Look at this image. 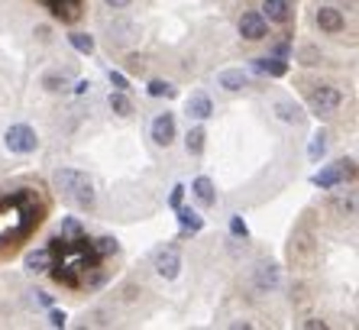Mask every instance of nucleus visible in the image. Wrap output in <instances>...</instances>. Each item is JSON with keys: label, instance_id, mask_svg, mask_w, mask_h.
I'll use <instances>...</instances> for the list:
<instances>
[{"label": "nucleus", "instance_id": "f257e3e1", "mask_svg": "<svg viewBox=\"0 0 359 330\" xmlns=\"http://www.w3.org/2000/svg\"><path fill=\"white\" fill-rule=\"evenodd\" d=\"M55 188L62 191V198L68 204H75L78 211H94L97 194H94V182L78 169H59L55 172Z\"/></svg>", "mask_w": 359, "mask_h": 330}, {"label": "nucleus", "instance_id": "f03ea898", "mask_svg": "<svg viewBox=\"0 0 359 330\" xmlns=\"http://www.w3.org/2000/svg\"><path fill=\"white\" fill-rule=\"evenodd\" d=\"M353 178H356V162L353 159H337L334 165H327V169L311 175V185L320 191H334L343 182H353Z\"/></svg>", "mask_w": 359, "mask_h": 330}, {"label": "nucleus", "instance_id": "7ed1b4c3", "mask_svg": "<svg viewBox=\"0 0 359 330\" xmlns=\"http://www.w3.org/2000/svg\"><path fill=\"white\" fill-rule=\"evenodd\" d=\"M308 100L318 117H334L343 104V91L337 84H311L308 88Z\"/></svg>", "mask_w": 359, "mask_h": 330}, {"label": "nucleus", "instance_id": "20e7f679", "mask_svg": "<svg viewBox=\"0 0 359 330\" xmlns=\"http://www.w3.org/2000/svg\"><path fill=\"white\" fill-rule=\"evenodd\" d=\"M4 143H7V149H10V152H17V156H29V152H36V149H39V136H36L33 126H26V124L7 126Z\"/></svg>", "mask_w": 359, "mask_h": 330}, {"label": "nucleus", "instance_id": "39448f33", "mask_svg": "<svg viewBox=\"0 0 359 330\" xmlns=\"http://www.w3.org/2000/svg\"><path fill=\"white\" fill-rule=\"evenodd\" d=\"M152 265H156V272H159L165 282L178 279V272H182V256H178V246H175V243L162 246L159 253L152 256Z\"/></svg>", "mask_w": 359, "mask_h": 330}, {"label": "nucleus", "instance_id": "423d86ee", "mask_svg": "<svg viewBox=\"0 0 359 330\" xmlns=\"http://www.w3.org/2000/svg\"><path fill=\"white\" fill-rule=\"evenodd\" d=\"M240 36L246 42H259L269 36V23L262 20V13H256V10H250V13H243L240 17Z\"/></svg>", "mask_w": 359, "mask_h": 330}, {"label": "nucleus", "instance_id": "0eeeda50", "mask_svg": "<svg viewBox=\"0 0 359 330\" xmlns=\"http://www.w3.org/2000/svg\"><path fill=\"white\" fill-rule=\"evenodd\" d=\"M152 143H156V146H172V143H175V114H159L156 117V120H152Z\"/></svg>", "mask_w": 359, "mask_h": 330}, {"label": "nucleus", "instance_id": "6e6552de", "mask_svg": "<svg viewBox=\"0 0 359 330\" xmlns=\"http://www.w3.org/2000/svg\"><path fill=\"white\" fill-rule=\"evenodd\" d=\"M46 7L52 10V17L62 20V23H78L81 20V0H49Z\"/></svg>", "mask_w": 359, "mask_h": 330}, {"label": "nucleus", "instance_id": "1a4fd4ad", "mask_svg": "<svg viewBox=\"0 0 359 330\" xmlns=\"http://www.w3.org/2000/svg\"><path fill=\"white\" fill-rule=\"evenodd\" d=\"M318 26H320V33H330V36H337V33H343L346 29V20H343V13L337 7H320L318 10Z\"/></svg>", "mask_w": 359, "mask_h": 330}, {"label": "nucleus", "instance_id": "9d476101", "mask_svg": "<svg viewBox=\"0 0 359 330\" xmlns=\"http://www.w3.org/2000/svg\"><path fill=\"white\" fill-rule=\"evenodd\" d=\"M262 20H269V23H288L292 20V0H262Z\"/></svg>", "mask_w": 359, "mask_h": 330}, {"label": "nucleus", "instance_id": "9b49d317", "mask_svg": "<svg viewBox=\"0 0 359 330\" xmlns=\"http://www.w3.org/2000/svg\"><path fill=\"white\" fill-rule=\"evenodd\" d=\"M175 214H178V223H182V237H194V233L204 230V217L194 211V207H184L178 204L175 207Z\"/></svg>", "mask_w": 359, "mask_h": 330}, {"label": "nucleus", "instance_id": "f8f14e48", "mask_svg": "<svg viewBox=\"0 0 359 330\" xmlns=\"http://www.w3.org/2000/svg\"><path fill=\"white\" fill-rule=\"evenodd\" d=\"M184 110H188V117H191V120H208V117H214V100H210L204 91H198V94H191V98H188Z\"/></svg>", "mask_w": 359, "mask_h": 330}, {"label": "nucleus", "instance_id": "ddd939ff", "mask_svg": "<svg viewBox=\"0 0 359 330\" xmlns=\"http://www.w3.org/2000/svg\"><path fill=\"white\" fill-rule=\"evenodd\" d=\"M52 263H55L52 249L42 246V249H36V253H29V256H26V272L42 275V272H49V269H52Z\"/></svg>", "mask_w": 359, "mask_h": 330}, {"label": "nucleus", "instance_id": "4468645a", "mask_svg": "<svg viewBox=\"0 0 359 330\" xmlns=\"http://www.w3.org/2000/svg\"><path fill=\"white\" fill-rule=\"evenodd\" d=\"M191 191H194V198H198L201 207H214V204H217V191H214V182H210L208 175L194 178V182H191Z\"/></svg>", "mask_w": 359, "mask_h": 330}, {"label": "nucleus", "instance_id": "2eb2a0df", "mask_svg": "<svg viewBox=\"0 0 359 330\" xmlns=\"http://www.w3.org/2000/svg\"><path fill=\"white\" fill-rule=\"evenodd\" d=\"M252 72L269 74V78H285L288 74V62L285 58H252Z\"/></svg>", "mask_w": 359, "mask_h": 330}, {"label": "nucleus", "instance_id": "dca6fc26", "mask_svg": "<svg viewBox=\"0 0 359 330\" xmlns=\"http://www.w3.org/2000/svg\"><path fill=\"white\" fill-rule=\"evenodd\" d=\"M217 84L224 88V91H243L246 88V72L243 68H226V72H220L217 74Z\"/></svg>", "mask_w": 359, "mask_h": 330}, {"label": "nucleus", "instance_id": "f3484780", "mask_svg": "<svg viewBox=\"0 0 359 330\" xmlns=\"http://www.w3.org/2000/svg\"><path fill=\"white\" fill-rule=\"evenodd\" d=\"M327 146H330V136H327V130H318L314 136H311V143H308V159L314 165L320 162V159L327 156Z\"/></svg>", "mask_w": 359, "mask_h": 330}, {"label": "nucleus", "instance_id": "a211bd4d", "mask_svg": "<svg viewBox=\"0 0 359 330\" xmlns=\"http://www.w3.org/2000/svg\"><path fill=\"white\" fill-rule=\"evenodd\" d=\"M256 289L259 291H276L278 289V269L276 265H259V269H256Z\"/></svg>", "mask_w": 359, "mask_h": 330}, {"label": "nucleus", "instance_id": "6ab92c4d", "mask_svg": "<svg viewBox=\"0 0 359 330\" xmlns=\"http://www.w3.org/2000/svg\"><path fill=\"white\" fill-rule=\"evenodd\" d=\"M107 107L114 110L117 117H133V100L126 98V91H110Z\"/></svg>", "mask_w": 359, "mask_h": 330}, {"label": "nucleus", "instance_id": "aec40b11", "mask_svg": "<svg viewBox=\"0 0 359 330\" xmlns=\"http://www.w3.org/2000/svg\"><path fill=\"white\" fill-rule=\"evenodd\" d=\"M204 143H208L204 126H191V130H188V136H184V149H188L191 156H201V152H204Z\"/></svg>", "mask_w": 359, "mask_h": 330}, {"label": "nucleus", "instance_id": "412c9836", "mask_svg": "<svg viewBox=\"0 0 359 330\" xmlns=\"http://www.w3.org/2000/svg\"><path fill=\"white\" fill-rule=\"evenodd\" d=\"M276 114H278V120H285V124H294V126L304 120L301 107H298V104H292V100H278V104H276Z\"/></svg>", "mask_w": 359, "mask_h": 330}, {"label": "nucleus", "instance_id": "4be33fe9", "mask_svg": "<svg viewBox=\"0 0 359 330\" xmlns=\"http://www.w3.org/2000/svg\"><path fill=\"white\" fill-rule=\"evenodd\" d=\"M149 98H165V100H172V98H178V88L172 81H162V78H156V81H149Z\"/></svg>", "mask_w": 359, "mask_h": 330}, {"label": "nucleus", "instance_id": "5701e85b", "mask_svg": "<svg viewBox=\"0 0 359 330\" xmlns=\"http://www.w3.org/2000/svg\"><path fill=\"white\" fill-rule=\"evenodd\" d=\"M68 42H72V49L81 52V55H91L94 52V36L91 33H68Z\"/></svg>", "mask_w": 359, "mask_h": 330}, {"label": "nucleus", "instance_id": "b1692460", "mask_svg": "<svg viewBox=\"0 0 359 330\" xmlns=\"http://www.w3.org/2000/svg\"><path fill=\"white\" fill-rule=\"evenodd\" d=\"M91 243H94V249H97V256H100V259L117 256V249H120L117 237H97V239H91Z\"/></svg>", "mask_w": 359, "mask_h": 330}, {"label": "nucleus", "instance_id": "393cba45", "mask_svg": "<svg viewBox=\"0 0 359 330\" xmlns=\"http://www.w3.org/2000/svg\"><path fill=\"white\" fill-rule=\"evenodd\" d=\"M42 88L52 91V94H59V91H65L68 88V78L65 74H59V72H49V74H42Z\"/></svg>", "mask_w": 359, "mask_h": 330}, {"label": "nucleus", "instance_id": "a878e982", "mask_svg": "<svg viewBox=\"0 0 359 330\" xmlns=\"http://www.w3.org/2000/svg\"><path fill=\"white\" fill-rule=\"evenodd\" d=\"M81 233H84V227H81V220H78V217H65V220H62L59 237L72 239V237H81Z\"/></svg>", "mask_w": 359, "mask_h": 330}, {"label": "nucleus", "instance_id": "bb28decb", "mask_svg": "<svg viewBox=\"0 0 359 330\" xmlns=\"http://www.w3.org/2000/svg\"><path fill=\"white\" fill-rule=\"evenodd\" d=\"M230 237L233 239H250V227H246V220H243L240 214L230 217Z\"/></svg>", "mask_w": 359, "mask_h": 330}, {"label": "nucleus", "instance_id": "cd10ccee", "mask_svg": "<svg viewBox=\"0 0 359 330\" xmlns=\"http://www.w3.org/2000/svg\"><path fill=\"white\" fill-rule=\"evenodd\" d=\"M133 23H117V26H110V39H117V42H130L133 39Z\"/></svg>", "mask_w": 359, "mask_h": 330}, {"label": "nucleus", "instance_id": "c85d7f7f", "mask_svg": "<svg viewBox=\"0 0 359 330\" xmlns=\"http://www.w3.org/2000/svg\"><path fill=\"white\" fill-rule=\"evenodd\" d=\"M107 78H110V84H114L117 91H130V78H126L123 72H114V68H110Z\"/></svg>", "mask_w": 359, "mask_h": 330}, {"label": "nucleus", "instance_id": "c756f323", "mask_svg": "<svg viewBox=\"0 0 359 330\" xmlns=\"http://www.w3.org/2000/svg\"><path fill=\"white\" fill-rule=\"evenodd\" d=\"M337 207H340L343 214H353V211H356V198H353V194H346V198L337 194Z\"/></svg>", "mask_w": 359, "mask_h": 330}, {"label": "nucleus", "instance_id": "7c9ffc66", "mask_svg": "<svg viewBox=\"0 0 359 330\" xmlns=\"http://www.w3.org/2000/svg\"><path fill=\"white\" fill-rule=\"evenodd\" d=\"M33 305H36V308H46V311H49L55 301H52L49 291H33Z\"/></svg>", "mask_w": 359, "mask_h": 330}, {"label": "nucleus", "instance_id": "2f4dec72", "mask_svg": "<svg viewBox=\"0 0 359 330\" xmlns=\"http://www.w3.org/2000/svg\"><path fill=\"white\" fill-rule=\"evenodd\" d=\"M178 204H184V185H175V188H172V194H168V207L175 211Z\"/></svg>", "mask_w": 359, "mask_h": 330}, {"label": "nucleus", "instance_id": "473e14b6", "mask_svg": "<svg viewBox=\"0 0 359 330\" xmlns=\"http://www.w3.org/2000/svg\"><path fill=\"white\" fill-rule=\"evenodd\" d=\"M301 58H304L301 65H320V55H318V49H311V46H304V49H301Z\"/></svg>", "mask_w": 359, "mask_h": 330}, {"label": "nucleus", "instance_id": "72a5a7b5", "mask_svg": "<svg viewBox=\"0 0 359 330\" xmlns=\"http://www.w3.org/2000/svg\"><path fill=\"white\" fill-rule=\"evenodd\" d=\"M49 324H52V327H65V324H68V314H65V311H55V308H49Z\"/></svg>", "mask_w": 359, "mask_h": 330}, {"label": "nucleus", "instance_id": "f704fd0d", "mask_svg": "<svg viewBox=\"0 0 359 330\" xmlns=\"http://www.w3.org/2000/svg\"><path fill=\"white\" fill-rule=\"evenodd\" d=\"M272 55H276V58H288V55H292V42H276V46H272Z\"/></svg>", "mask_w": 359, "mask_h": 330}, {"label": "nucleus", "instance_id": "c9c22d12", "mask_svg": "<svg viewBox=\"0 0 359 330\" xmlns=\"http://www.w3.org/2000/svg\"><path fill=\"white\" fill-rule=\"evenodd\" d=\"M104 4H107L110 10H126L130 4H133V0H104Z\"/></svg>", "mask_w": 359, "mask_h": 330}, {"label": "nucleus", "instance_id": "e433bc0d", "mask_svg": "<svg viewBox=\"0 0 359 330\" xmlns=\"http://www.w3.org/2000/svg\"><path fill=\"white\" fill-rule=\"evenodd\" d=\"M301 327H308V330H318V327H320V330H324L327 324H324V321H318V317H311V321H304Z\"/></svg>", "mask_w": 359, "mask_h": 330}, {"label": "nucleus", "instance_id": "4c0bfd02", "mask_svg": "<svg viewBox=\"0 0 359 330\" xmlns=\"http://www.w3.org/2000/svg\"><path fill=\"white\" fill-rule=\"evenodd\" d=\"M88 91H91V81H84V78L75 81V94H88Z\"/></svg>", "mask_w": 359, "mask_h": 330}, {"label": "nucleus", "instance_id": "58836bf2", "mask_svg": "<svg viewBox=\"0 0 359 330\" xmlns=\"http://www.w3.org/2000/svg\"><path fill=\"white\" fill-rule=\"evenodd\" d=\"M142 68H146V65H142V58H130V72H142Z\"/></svg>", "mask_w": 359, "mask_h": 330}]
</instances>
